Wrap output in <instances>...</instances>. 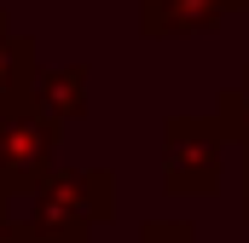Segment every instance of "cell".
<instances>
[{"instance_id": "obj_1", "label": "cell", "mask_w": 249, "mask_h": 243, "mask_svg": "<svg viewBox=\"0 0 249 243\" xmlns=\"http://www.w3.org/2000/svg\"><path fill=\"white\" fill-rule=\"evenodd\" d=\"M18 220L35 243H87L105 220H116V174L110 168H70L47 174L23 203Z\"/></svg>"}, {"instance_id": "obj_2", "label": "cell", "mask_w": 249, "mask_h": 243, "mask_svg": "<svg viewBox=\"0 0 249 243\" xmlns=\"http://www.w3.org/2000/svg\"><path fill=\"white\" fill-rule=\"evenodd\" d=\"M220 168H226V127L214 116L162 122V185L174 197H214Z\"/></svg>"}, {"instance_id": "obj_3", "label": "cell", "mask_w": 249, "mask_h": 243, "mask_svg": "<svg viewBox=\"0 0 249 243\" xmlns=\"http://www.w3.org/2000/svg\"><path fill=\"white\" fill-rule=\"evenodd\" d=\"M53 151H58V127L41 122L29 104L23 110H0V214H18V203L58 174L53 168Z\"/></svg>"}, {"instance_id": "obj_4", "label": "cell", "mask_w": 249, "mask_h": 243, "mask_svg": "<svg viewBox=\"0 0 249 243\" xmlns=\"http://www.w3.org/2000/svg\"><path fill=\"white\" fill-rule=\"evenodd\" d=\"M232 0H139V35L174 41V35H214L226 23Z\"/></svg>"}, {"instance_id": "obj_5", "label": "cell", "mask_w": 249, "mask_h": 243, "mask_svg": "<svg viewBox=\"0 0 249 243\" xmlns=\"http://www.w3.org/2000/svg\"><path fill=\"white\" fill-rule=\"evenodd\" d=\"M29 110L41 122H53V127H64V122H81V110H87V64H41V75H35V87H29Z\"/></svg>"}, {"instance_id": "obj_6", "label": "cell", "mask_w": 249, "mask_h": 243, "mask_svg": "<svg viewBox=\"0 0 249 243\" xmlns=\"http://www.w3.org/2000/svg\"><path fill=\"white\" fill-rule=\"evenodd\" d=\"M41 75V52H35V35L12 29V17L0 12V110H23L29 104V87Z\"/></svg>"}, {"instance_id": "obj_7", "label": "cell", "mask_w": 249, "mask_h": 243, "mask_svg": "<svg viewBox=\"0 0 249 243\" xmlns=\"http://www.w3.org/2000/svg\"><path fill=\"white\" fill-rule=\"evenodd\" d=\"M214 122L226 127V139H238V145L249 151V64H244V75H238V87H226V93H220Z\"/></svg>"}, {"instance_id": "obj_8", "label": "cell", "mask_w": 249, "mask_h": 243, "mask_svg": "<svg viewBox=\"0 0 249 243\" xmlns=\"http://www.w3.org/2000/svg\"><path fill=\"white\" fill-rule=\"evenodd\" d=\"M139 243H197V232H191V220H145Z\"/></svg>"}, {"instance_id": "obj_9", "label": "cell", "mask_w": 249, "mask_h": 243, "mask_svg": "<svg viewBox=\"0 0 249 243\" xmlns=\"http://www.w3.org/2000/svg\"><path fill=\"white\" fill-rule=\"evenodd\" d=\"M0 243H35V238L23 232V220H18V214H0Z\"/></svg>"}, {"instance_id": "obj_10", "label": "cell", "mask_w": 249, "mask_h": 243, "mask_svg": "<svg viewBox=\"0 0 249 243\" xmlns=\"http://www.w3.org/2000/svg\"><path fill=\"white\" fill-rule=\"evenodd\" d=\"M244 156H249V151H244ZM244 214H249V162H244Z\"/></svg>"}, {"instance_id": "obj_11", "label": "cell", "mask_w": 249, "mask_h": 243, "mask_svg": "<svg viewBox=\"0 0 249 243\" xmlns=\"http://www.w3.org/2000/svg\"><path fill=\"white\" fill-rule=\"evenodd\" d=\"M232 12H249V0H232Z\"/></svg>"}]
</instances>
